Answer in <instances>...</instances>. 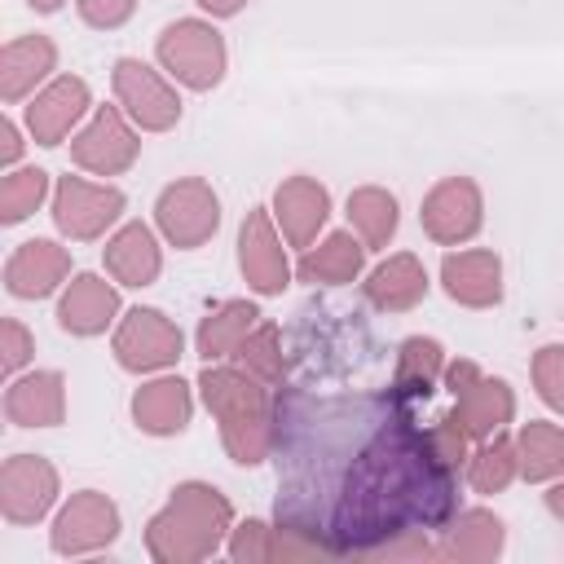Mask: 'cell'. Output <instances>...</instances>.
<instances>
[{
	"instance_id": "cell-23",
	"label": "cell",
	"mask_w": 564,
	"mask_h": 564,
	"mask_svg": "<svg viewBox=\"0 0 564 564\" xmlns=\"http://www.w3.org/2000/svg\"><path fill=\"white\" fill-rule=\"evenodd\" d=\"M189 414H194V397H189V383H181V379H154V383L137 388V397H132V419L150 436L185 432Z\"/></svg>"
},
{
	"instance_id": "cell-19",
	"label": "cell",
	"mask_w": 564,
	"mask_h": 564,
	"mask_svg": "<svg viewBox=\"0 0 564 564\" xmlns=\"http://www.w3.org/2000/svg\"><path fill=\"white\" fill-rule=\"evenodd\" d=\"M4 419L18 427H57L66 419V379L57 370H35L4 392Z\"/></svg>"
},
{
	"instance_id": "cell-25",
	"label": "cell",
	"mask_w": 564,
	"mask_h": 564,
	"mask_svg": "<svg viewBox=\"0 0 564 564\" xmlns=\"http://www.w3.org/2000/svg\"><path fill=\"white\" fill-rule=\"evenodd\" d=\"M256 304H247V300H229V304H220L216 313H207L203 322H198V352H203V361H220V357H234L238 352V344L256 330Z\"/></svg>"
},
{
	"instance_id": "cell-6",
	"label": "cell",
	"mask_w": 564,
	"mask_h": 564,
	"mask_svg": "<svg viewBox=\"0 0 564 564\" xmlns=\"http://www.w3.org/2000/svg\"><path fill=\"white\" fill-rule=\"evenodd\" d=\"M445 379H449V392H454V419L471 441H485L502 423H511L516 397L502 379H485L471 361H454L445 370Z\"/></svg>"
},
{
	"instance_id": "cell-35",
	"label": "cell",
	"mask_w": 564,
	"mask_h": 564,
	"mask_svg": "<svg viewBox=\"0 0 564 564\" xmlns=\"http://www.w3.org/2000/svg\"><path fill=\"white\" fill-rule=\"evenodd\" d=\"M75 9H79V18H84L88 26L115 31V26H123V22L132 18L137 0H75Z\"/></svg>"
},
{
	"instance_id": "cell-38",
	"label": "cell",
	"mask_w": 564,
	"mask_h": 564,
	"mask_svg": "<svg viewBox=\"0 0 564 564\" xmlns=\"http://www.w3.org/2000/svg\"><path fill=\"white\" fill-rule=\"evenodd\" d=\"M0 137H4V163H13V159H18V150H22V141H18V128L4 119V123H0Z\"/></svg>"
},
{
	"instance_id": "cell-13",
	"label": "cell",
	"mask_w": 564,
	"mask_h": 564,
	"mask_svg": "<svg viewBox=\"0 0 564 564\" xmlns=\"http://www.w3.org/2000/svg\"><path fill=\"white\" fill-rule=\"evenodd\" d=\"M57 498V471L40 454H13L0 467V511L9 524H35Z\"/></svg>"
},
{
	"instance_id": "cell-22",
	"label": "cell",
	"mask_w": 564,
	"mask_h": 564,
	"mask_svg": "<svg viewBox=\"0 0 564 564\" xmlns=\"http://www.w3.org/2000/svg\"><path fill=\"white\" fill-rule=\"evenodd\" d=\"M57 66V48L48 35H18L0 53V97L22 101L40 79H48Z\"/></svg>"
},
{
	"instance_id": "cell-8",
	"label": "cell",
	"mask_w": 564,
	"mask_h": 564,
	"mask_svg": "<svg viewBox=\"0 0 564 564\" xmlns=\"http://www.w3.org/2000/svg\"><path fill=\"white\" fill-rule=\"evenodd\" d=\"M185 339H181V326L167 322L159 308H132L119 330H115V361L132 375H150V370H163L181 357Z\"/></svg>"
},
{
	"instance_id": "cell-16",
	"label": "cell",
	"mask_w": 564,
	"mask_h": 564,
	"mask_svg": "<svg viewBox=\"0 0 564 564\" xmlns=\"http://www.w3.org/2000/svg\"><path fill=\"white\" fill-rule=\"evenodd\" d=\"M84 115H88V84L79 75H62L44 93H35V101L26 106V128L35 145H62V137Z\"/></svg>"
},
{
	"instance_id": "cell-24",
	"label": "cell",
	"mask_w": 564,
	"mask_h": 564,
	"mask_svg": "<svg viewBox=\"0 0 564 564\" xmlns=\"http://www.w3.org/2000/svg\"><path fill=\"white\" fill-rule=\"evenodd\" d=\"M163 269V256H159V242L150 234V225L132 220L123 225L110 242H106V273L123 286H150Z\"/></svg>"
},
{
	"instance_id": "cell-29",
	"label": "cell",
	"mask_w": 564,
	"mask_h": 564,
	"mask_svg": "<svg viewBox=\"0 0 564 564\" xmlns=\"http://www.w3.org/2000/svg\"><path fill=\"white\" fill-rule=\"evenodd\" d=\"M366 264V242L352 234H330L322 247L304 251L300 278L304 282H352Z\"/></svg>"
},
{
	"instance_id": "cell-3",
	"label": "cell",
	"mask_w": 564,
	"mask_h": 564,
	"mask_svg": "<svg viewBox=\"0 0 564 564\" xmlns=\"http://www.w3.org/2000/svg\"><path fill=\"white\" fill-rule=\"evenodd\" d=\"M234 511L220 489L203 480H185L172 489V502L145 524V551L159 564H198L229 533Z\"/></svg>"
},
{
	"instance_id": "cell-33",
	"label": "cell",
	"mask_w": 564,
	"mask_h": 564,
	"mask_svg": "<svg viewBox=\"0 0 564 564\" xmlns=\"http://www.w3.org/2000/svg\"><path fill=\"white\" fill-rule=\"evenodd\" d=\"M234 357H242V366L256 375V379H264V383H282V375H286V361H282V335H278V326H256L242 344H238V352Z\"/></svg>"
},
{
	"instance_id": "cell-21",
	"label": "cell",
	"mask_w": 564,
	"mask_h": 564,
	"mask_svg": "<svg viewBox=\"0 0 564 564\" xmlns=\"http://www.w3.org/2000/svg\"><path fill=\"white\" fill-rule=\"evenodd\" d=\"M361 291H366V300H370L375 308H383V313H405V308H414V304L427 295V273H423L419 256L401 251V256H388L383 264H375L370 278L361 282Z\"/></svg>"
},
{
	"instance_id": "cell-7",
	"label": "cell",
	"mask_w": 564,
	"mask_h": 564,
	"mask_svg": "<svg viewBox=\"0 0 564 564\" xmlns=\"http://www.w3.org/2000/svg\"><path fill=\"white\" fill-rule=\"evenodd\" d=\"M123 216V194L115 185H93L84 176H62L53 189V220L66 238L93 242Z\"/></svg>"
},
{
	"instance_id": "cell-9",
	"label": "cell",
	"mask_w": 564,
	"mask_h": 564,
	"mask_svg": "<svg viewBox=\"0 0 564 564\" xmlns=\"http://www.w3.org/2000/svg\"><path fill=\"white\" fill-rule=\"evenodd\" d=\"M115 97H119L123 115L145 132H163L181 119V97L167 88V79L159 70H150L137 57L115 62Z\"/></svg>"
},
{
	"instance_id": "cell-26",
	"label": "cell",
	"mask_w": 564,
	"mask_h": 564,
	"mask_svg": "<svg viewBox=\"0 0 564 564\" xmlns=\"http://www.w3.org/2000/svg\"><path fill=\"white\" fill-rule=\"evenodd\" d=\"M441 370H445L441 344H436V339H423V335H410V339L401 344V352H397L392 392H401L405 401H427Z\"/></svg>"
},
{
	"instance_id": "cell-14",
	"label": "cell",
	"mask_w": 564,
	"mask_h": 564,
	"mask_svg": "<svg viewBox=\"0 0 564 564\" xmlns=\"http://www.w3.org/2000/svg\"><path fill=\"white\" fill-rule=\"evenodd\" d=\"M238 264H242V278L251 282V291H260V295H278L291 282L282 238H278L273 216L264 207L247 212V220L238 229Z\"/></svg>"
},
{
	"instance_id": "cell-27",
	"label": "cell",
	"mask_w": 564,
	"mask_h": 564,
	"mask_svg": "<svg viewBox=\"0 0 564 564\" xmlns=\"http://www.w3.org/2000/svg\"><path fill=\"white\" fill-rule=\"evenodd\" d=\"M502 542H507V533H502V520L494 511H463L449 524V542L441 555L463 560V564H485L502 551Z\"/></svg>"
},
{
	"instance_id": "cell-11",
	"label": "cell",
	"mask_w": 564,
	"mask_h": 564,
	"mask_svg": "<svg viewBox=\"0 0 564 564\" xmlns=\"http://www.w3.org/2000/svg\"><path fill=\"white\" fill-rule=\"evenodd\" d=\"M115 538H119V507L97 489L70 494V502L53 520V551L57 555H88V551L110 546Z\"/></svg>"
},
{
	"instance_id": "cell-28",
	"label": "cell",
	"mask_w": 564,
	"mask_h": 564,
	"mask_svg": "<svg viewBox=\"0 0 564 564\" xmlns=\"http://www.w3.org/2000/svg\"><path fill=\"white\" fill-rule=\"evenodd\" d=\"M516 463L524 480H555L564 476V427L555 423H524L516 436Z\"/></svg>"
},
{
	"instance_id": "cell-4",
	"label": "cell",
	"mask_w": 564,
	"mask_h": 564,
	"mask_svg": "<svg viewBox=\"0 0 564 564\" xmlns=\"http://www.w3.org/2000/svg\"><path fill=\"white\" fill-rule=\"evenodd\" d=\"M154 53H159L163 70H167L176 84L194 88V93L216 88L220 75H225V40H220L216 26H207V22H198V18H181V22L163 26Z\"/></svg>"
},
{
	"instance_id": "cell-34",
	"label": "cell",
	"mask_w": 564,
	"mask_h": 564,
	"mask_svg": "<svg viewBox=\"0 0 564 564\" xmlns=\"http://www.w3.org/2000/svg\"><path fill=\"white\" fill-rule=\"evenodd\" d=\"M533 383H538V397L564 414V344H546L538 348L533 357Z\"/></svg>"
},
{
	"instance_id": "cell-20",
	"label": "cell",
	"mask_w": 564,
	"mask_h": 564,
	"mask_svg": "<svg viewBox=\"0 0 564 564\" xmlns=\"http://www.w3.org/2000/svg\"><path fill=\"white\" fill-rule=\"evenodd\" d=\"M115 313H119V291L97 273H79L57 304V322L70 335H101L115 322Z\"/></svg>"
},
{
	"instance_id": "cell-5",
	"label": "cell",
	"mask_w": 564,
	"mask_h": 564,
	"mask_svg": "<svg viewBox=\"0 0 564 564\" xmlns=\"http://www.w3.org/2000/svg\"><path fill=\"white\" fill-rule=\"evenodd\" d=\"M154 220L163 229V238L181 251H194L203 247L216 229H220V198L212 194L207 181L198 176H185V181H172L159 203H154Z\"/></svg>"
},
{
	"instance_id": "cell-40",
	"label": "cell",
	"mask_w": 564,
	"mask_h": 564,
	"mask_svg": "<svg viewBox=\"0 0 564 564\" xmlns=\"http://www.w3.org/2000/svg\"><path fill=\"white\" fill-rule=\"evenodd\" d=\"M35 13H53V9H62V0H26Z\"/></svg>"
},
{
	"instance_id": "cell-18",
	"label": "cell",
	"mask_w": 564,
	"mask_h": 564,
	"mask_svg": "<svg viewBox=\"0 0 564 564\" xmlns=\"http://www.w3.org/2000/svg\"><path fill=\"white\" fill-rule=\"evenodd\" d=\"M441 282L449 300L467 308H489L502 300V260L494 251H454L441 260Z\"/></svg>"
},
{
	"instance_id": "cell-39",
	"label": "cell",
	"mask_w": 564,
	"mask_h": 564,
	"mask_svg": "<svg viewBox=\"0 0 564 564\" xmlns=\"http://www.w3.org/2000/svg\"><path fill=\"white\" fill-rule=\"evenodd\" d=\"M546 507H551V516H560V520H564V480L546 494Z\"/></svg>"
},
{
	"instance_id": "cell-12",
	"label": "cell",
	"mask_w": 564,
	"mask_h": 564,
	"mask_svg": "<svg viewBox=\"0 0 564 564\" xmlns=\"http://www.w3.org/2000/svg\"><path fill=\"white\" fill-rule=\"evenodd\" d=\"M137 154H141V141H137V132L128 128L123 110H115V106H101V110L84 123V132L70 141V159H75L84 172H97V176H119V172H128V167L137 163Z\"/></svg>"
},
{
	"instance_id": "cell-32",
	"label": "cell",
	"mask_w": 564,
	"mask_h": 564,
	"mask_svg": "<svg viewBox=\"0 0 564 564\" xmlns=\"http://www.w3.org/2000/svg\"><path fill=\"white\" fill-rule=\"evenodd\" d=\"M44 194H48V172H40V167H18V172H9V176L0 181V220H4V225L26 220V216L44 203Z\"/></svg>"
},
{
	"instance_id": "cell-15",
	"label": "cell",
	"mask_w": 564,
	"mask_h": 564,
	"mask_svg": "<svg viewBox=\"0 0 564 564\" xmlns=\"http://www.w3.org/2000/svg\"><path fill=\"white\" fill-rule=\"evenodd\" d=\"M66 273H70L66 247H57V242H48V238H31V242H22V247L9 256V264H4V286H9V295H18V300H44V295H53V291L66 282Z\"/></svg>"
},
{
	"instance_id": "cell-2",
	"label": "cell",
	"mask_w": 564,
	"mask_h": 564,
	"mask_svg": "<svg viewBox=\"0 0 564 564\" xmlns=\"http://www.w3.org/2000/svg\"><path fill=\"white\" fill-rule=\"evenodd\" d=\"M203 401L220 423V441L234 463L251 467L273 454V397L264 392V379L234 366H212L198 375Z\"/></svg>"
},
{
	"instance_id": "cell-31",
	"label": "cell",
	"mask_w": 564,
	"mask_h": 564,
	"mask_svg": "<svg viewBox=\"0 0 564 564\" xmlns=\"http://www.w3.org/2000/svg\"><path fill=\"white\" fill-rule=\"evenodd\" d=\"M516 476H520V463H516V445H511V441L480 445V449L467 458V480H471L476 494H502Z\"/></svg>"
},
{
	"instance_id": "cell-10",
	"label": "cell",
	"mask_w": 564,
	"mask_h": 564,
	"mask_svg": "<svg viewBox=\"0 0 564 564\" xmlns=\"http://www.w3.org/2000/svg\"><path fill=\"white\" fill-rule=\"evenodd\" d=\"M419 220H423V234H427L432 242L458 247V242H467V238L480 229V220H485V198H480L476 181H467V176H445V181L432 185V194L423 198Z\"/></svg>"
},
{
	"instance_id": "cell-36",
	"label": "cell",
	"mask_w": 564,
	"mask_h": 564,
	"mask_svg": "<svg viewBox=\"0 0 564 564\" xmlns=\"http://www.w3.org/2000/svg\"><path fill=\"white\" fill-rule=\"evenodd\" d=\"M0 339H4V357H0V366H4V375H13L18 366H26V357L35 352V339L26 335V326L22 322H13V317H4V326H0Z\"/></svg>"
},
{
	"instance_id": "cell-17",
	"label": "cell",
	"mask_w": 564,
	"mask_h": 564,
	"mask_svg": "<svg viewBox=\"0 0 564 564\" xmlns=\"http://www.w3.org/2000/svg\"><path fill=\"white\" fill-rule=\"evenodd\" d=\"M273 216H278L282 238L291 247H308L317 238V229L326 225V216H330V194L313 176H291L273 194Z\"/></svg>"
},
{
	"instance_id": "cell-1",
	"label": "cell",
	"mask_w": 564,
	"mask_h": 564,
	"mask_svg": "<svg viewBox=\"0 0 564 564\" xmlns=\"http://www.w3.org/2000/svg\"><path fill=\"white\" fill-rule=\"evenodd\" d=\"M401 392L273 397V520L322 555H379L445 529L458 511L454 463Z\"/></svg>"
},
{
	"instance_id": "cell-30",
	"label": "cell",
	"mask_w": 564,
	"mask_h": 564,
	"mask_svg": "<svg viewBox=\"0 0 564 564\" xmlns=\"http://www.w3.org/2000/svg\"><path fill=\"white\" fill-rule=\"evenodd\" d=\"M348 220H352V229L366 247H388L392 234H397V220H401L397 198L379 185H361V189L348 194Z\"/></svg>"
},
{
	"instance_id": "cell-37",
	"label": "cell",
	"mask_w": 564,
	"mask_h": 564,
	"mask_svg": "<svg viewBox=\"0 0 564 564\" xmlns=\"http://www.w3.org/2000/svg\"><path fill=\"white\" fill-rule=\"evenodd\" d=\"M198 4H203L212 18H234V13H238L247 0H198Z\"/></svg>"
}]
</instances>
